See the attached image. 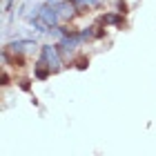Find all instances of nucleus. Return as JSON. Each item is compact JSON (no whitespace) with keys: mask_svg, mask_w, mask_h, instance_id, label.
Returning a JSON list of instances; mask_svg holds the SVG:
<instances>
[{"mask_svg":"<svg viewBox=\"0 0 156 156\" xmlns=\"http://www.w3.org/2000/svg\"><path fill=\"white\" fill-rule=\"evenodd\" d=\"M40 58H45V62L51 67V72H58L62 65V54L58 45H42V54Z\"/></svg>","mask_w":156,"mask_h":156,"instance_id":"obj_1","label":"nucleus"},{"mask_svg":"<svg viewBox=\"0 0 156 156\" xmlns=\"http://www.w3.org/2000/svg\"><path fill=\"white\" fill-rule=\"evenodd\" d=\"M42 23H45L49 29H54V27H58V23H60V13H58V9H56V5L51 7V5H45L40 9V16H38Z\"/></svg>","mask_w":156,"mask_h":156,"instance_id":"obj_2","label":"nucleus"},{"mask_svg":"<svg viewBox=\"0 0 156 156\" xmlns=\"http://www.w3.org/2000/svg\"><path fill=\"white\" fill-rule=\"evenodd\" d=\"M56 9H58V13H60V20H69V18L76 16L78 5L74 2V0H60V2H56Z\"/></svg>","mask_w":156,"mask_h":156,"instance_id":"obj_3","label":"nucleus"},{"mask_svg":"<svg viewBox=\"0 0 156 156\" xmlns=\"http://www.w3.org/2000/svg\"><path fill=\"white\" fill-rule=\"evenodd\" d=\"M78 45H80V38H78V34H69V36H62V38H60V42H58L60 54H62V56L72 54Z\"/></svg>","mask_w":156,"mask_h":156,"instance_id":"obj_4","label":"nucleus"},{"mask_svg":"<svg viewBox=\"0 0 156 156\" xmlns=\"http://www.w3.org/2000/svg\"><path fill=\"white\" fill-rule=\"evenodd\" d=\"M101 23L103 25H112V27H123V13L120 11H112V13H105V16H101Z\"/></svg>","mask_w":156,"mask_h":156,"instance_id":"obj_5","label":"nucleus"},{"mask_svg":"<svg viewBox=\"0 0 156 156\" xmlns=\"http://www.w3.org/2000/svg\"><path fill=\"white\" fill-rule=\"evenodd\" d=\"M27 47H36V42L34 40H13L7 45V51H13V54H20V51H25Z\"/></svg>","mask_w":156,"mask_h":156,"instance_id":"obj_6","label":"nucleus"},{"mask_svg":"<svg viewBox=\"0 0 156 156\" xmlns=\"http://www.w3.org/2000/svg\"><path fill=\"white\" fill-rule=\"evenodd\" d=\"M36 78H40V80H45V78H49V74H51V67L45 62V58H40L38 62H36Z\"/></svg>","mask_w":156,"mask_h":156,"instance_id":"obj_7","label":"nucleus"},{"mask_svg":"<svg viewBox=\"0 0 156 156\" xmlns=\"http://www.w3.org/2000/svg\"><path fill=\"white\" fill-rule=\"evenodd\" d=\"M74 65H76L78 69H87V65H89V58H87V56H78V58L74 60Z\"/></svg>","mask_w":156,"mask_h":156,"instance_id":"obj_8","label":"nucleus"},{"mask_svg":"<svg viewBox=\"0 0 156 156\" xmlns=\"http://www.w3.org/2000/svg\"><path fill=\"white\" fill-rule=\"evenodd\" d=\"M78 7H98L101 5V0H74Z\"/></svg>","mask_w":156,"mask_h":156,"instance_id":"obj_9","label":"nucleus"},{"mask_svg":"<svg viewBox=\"0 0 156 156\" xmlns=\"http://www.w3.org/2000/svg\"><path fill=\"white\" fill-rule=\"evenodd\" d=\"M118 9H120V13H125V11H127V5L123 2V0H118Z\"/></svg>","mask_w":156,"mask_h":156,"instance_id":"obj_10","label":"nucleus"},{"mask_svg":"<svg viewBox=\"0 0 156 156\" xmlns=\"http://www.w3.org/2000/svg\"><path fill=\"white\" fill-rule=\"evenodd\" d=\"M20 87H23L25 91H29V80H20Z\"/></svg>","mask_w":156,"mask_h":156,"instance_id":"obj_11","label":"nucleus"},{"mask_svg":"<svg viewBox=\"0 0 156 156\" xmlns=\"http://www.w3.org/2000/svg\"><path fill=\"white\" fill-rule=\"evenodd\" d=\"M47 2H51V0H47Z\"/></svg>","mask_w":156,"mask_h":156,"instance_id":"obj_12","label":"nucleus"}]
</instances>
